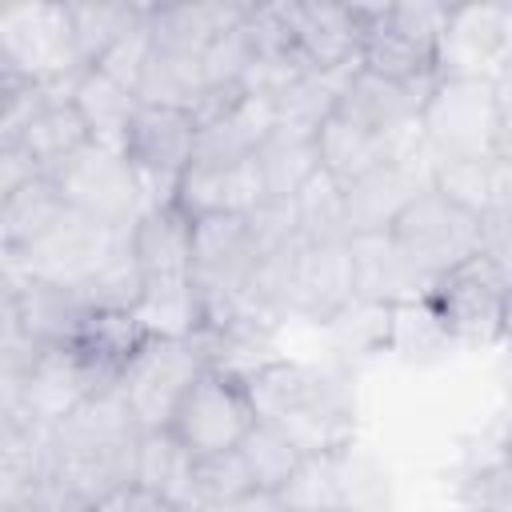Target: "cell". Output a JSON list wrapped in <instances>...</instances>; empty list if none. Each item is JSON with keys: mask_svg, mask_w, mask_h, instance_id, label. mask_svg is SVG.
I'll return each mask as SVG.
<instances>
[{"mask_svg": "<svg viewBox=\"0 0 512 512\" xmlns=\"http://www.w3.org/2000/svg\"><path fill=\"white\" fill-rule=\"evenodd\" d=\"M504 344L512 348V296H508V312H504Z\"/></svg>", "mask_w": 512, "mask_h": 512, "instance_id": "42", "label": "cell"}, {"mask_svg": "<svg viewBox=\"0 0 512 512\" xmlns=\"http://www.w3.org/2000/svg\"><path fill=\"white\" fill-rule=\"evenodd\" d=\"M268 200H296L300 188L320 172V156H316V132L304 128H284L276 124L272 136L260 144L256 152Z\"/></svg>", "mask_w": 512, "mask_h": 512, "instance_id": "25", "label": "cell"}, {"mask_svg": "<svg viewBox=\"0 0 512 512\" xmlns=\"http://www.w3.org/2000/svg\"><path fill=\"white\" fill-rule=\"evenodd\" d=\"M64 196L52 176H40L8 196H0V252H24L32 248L60 216H64Z\"/></svg>", "mask_w": 512, "mask_h": 512, "instance_id": "26", "label": "cell"}, {"mask_svg": "<svg viewBox=\"0 0 512 512\" xmlns=\"http://www.w3.org/2000/svg\"><path fill=\"white\" fill-rule=\"evenodd\" d=\"M252 4H236V0H184V4H152L148 12V28H152V44L168 48V52H188V56H204V48L232 32L236 24L248 20Z\"/></svg>", "mask_w": 512, "mask_h": 512, "instance_id": "20", "label": "cell"}, {"mask_svg": "<svg viewBox=\"0 0 512 512\" xmlns=\"http://www.w3.org/2000/svg\"><path fill=\"white\" fill-rule=\"evenodd\" d=\"M52 180L68 208H76L92 220H104L112 228H124V232H132L136 220L152 208L128 156L100 148V144L80 148Z\"/></svg>", "mask_w": 512, "mask_h": 512, "instance_id": "9", "label": "cell"}, {"mask_svg": "<svg viewBox=\"0 0 512 512\" xmlns=\"http://www.w3.org/2000/svg\"><path fill=\"white\" fill-rule=\"evenodd\" d=\"M508 296L512 280L488 256H472L432 284L428 308L452 344H500Z\"/></svg>", "mask_w": 512, "mask_h": 512, "instance_id": "7", "label": "cell"}, {"mask_svg": "<svg viewBox=\"0 0 512 512\" xmlns=\"http://www.w3.org/2000/svg\"><path fill=\"white\" fill-rule=\"evenodd\" d=\"M500 388H504V400H508V408H512V348H508V360H504V368H500Z\"/></svg>", "mask_w": 512, "mask_h": 512, "instance_id": "41", "label": "cell"}, {"mask_svg": "<svg viewBox=\"0 0 512 512\" xmlns=\"http://www.w3.org/2000/svg\"><path fill=\"white\" fill-rule=\"evenodd\" d=\"M128 164L136 168L148 204H172L184 172L196 160V120L184 108H140L128 144H124Z\"/></svg>", "mask_w": 512, "mask_h": 512, "instance_id": "12", "label": "cell"}, {"mask_svg": "<svg viewBox=\"0 0 512 512\" xmlns=\"http://www.w3.org/2000/svg\"><path fill=\"white\" fill-rule=\"evenodd\" d=\"M408 144V140H404ZM400 152L396 140L348 120L344 112H332L320 128H316V156H320V172H328L340 184H352L360 176H368L372 168H380L384 160H392Z\"/></svg>", "mask_w": 512, "mask_h": 512, "instance_id": "23", "label": "cell"}, {"mask_svg": "<svg viewBox=\"0 0 512 512\" xmlns=\"http://www.w3.org/2000/svg\"><path fill=\"white\" fill-rule=\"evenodd\" d=\"M492 92H496V108H500V132H512V64H504L492 76Z\"/></svg>", "mask_w": 512, "mask_h": 512, "instance_id": "39", "label": "cell"}, {"mask_svg": "<svg viewBox=\"0 0 512 512\" xmlns=\"http://www.w3.org/2000/svg\"><path fill=\"white\" fill-rule=\"evenodd\" d=\"M420 136L436 160L492 156L500 144V108L492 80L436 76L420 112Z\"/></svg>", "mask_w": 512, "mask_h": 512, "instance_id": "6", "label": "cell"}, {"mask_svg": "<svg viewBox=\"0 0 512 512\" xmlns=\"http://www.w3.org/2000/svg\"><path fill=\"white\" fill-rule=\"evenodd\" d=\"M148 8L152 4H132V0H80V4H68L76 48H80L84 64L96 68L128 32H136L148 20Z\"/></svg>", "mask_w": 512, "mask_h": 512, "instance_id": "29", "label": "cell"}, {"mask_svg": "<svg viewBox=\"0 0 512 512\" xmlns=\"http://www.w3.org/2000/svg\"><path fill=\"white\" fill-rule=\"evenodd\" d=\"M260 492L240 460L236 448L228 452H212V456H196V472H192V512H204V508H220V504H232V500H244Z\"/></svg>", "mask_w": 512, "mask_h": 512, "instance_id": "33", "label": "cell"}, {"mask_svg": "<svg viewBox=\"0 0 512 512\" xmlns=\"http://www.w3.org/2000/svg\"><path fill=\"white\" fill-rule=\"evenodd\" d=\"M72 104L88 128V140L112 152H124L128 132L140 116V96L132 88H124L120 80H112L100 68H84L80 80L72 84Z\"/></svg>", "mask_w": 512, "mask_h": 512, "instance_id": "22", "label": "cell"}, {"mask_svg": "<svg viewBox=\"0 0 512 512\" xmlns=\"http://www.w3.org/2000/svg\"><path fill=\"white\" fill-rule=\"evenodd\" d=\"M344 512H348V508H344Z\"/></svg>", "mask_w": 512, "mask_h": 512, "instance_id": "43", "label": "cell"}, {"mask_svg": "<svg viewBox=\"0 0 512 512\" xmlns=\"http://www.w3.org/2000/svg\"><path fill=\"white\" fill-rule=\"evenodd\" d=\"M140 296H144V272L132 260V248L80 288V300L88 304V312H136Z\"/></svg>", "mask_w": 512, "mask_h": 512, "instance_id": "34", "label": "cell"}, {"mask_svg": "<svg viewBox=\"0 0 512 512\" xmlns=\"http://www.w3.org/2000/svg\"><path fill=\"white\" fill-rule=\"evenodd\" d=\"M204 512H284L276 492H252L244 500H232V504H220V508H204Z\"/></svg>", "mask_w": 512, "mask_h": 512, "instance_id": "40", "label": "cell"}, {"mask_svg": "<svg viewBox=\"0 0 512 512\" xmlns=\"http://www.w3.org/2000/svg\"><path fill=\"white\" fill-rule=\"evenodd\" d=\"M480 224H484L480 256H488L512 280V212H488Z\"/></svg>", "mask_w": 512, "mask_h": 512, "instance_id": "37", "label": "cell"}, {"mask_svg": "<svg viewBox=\"0 0 512 512\" xmlns=\"http://www.w3.org/2000/svg\"><path fill=\"white\" fill-rule=\"evenodd\" d=\"M88 512H176V508L164 496H156L152 488H144L140 480H132V484L108 492L104 500H96Z\"/></svg>", "mask_w": 512, "mask_h": 512, "instance_id": "36", "label": "cell"}, {"mask_svg": "<svg viewBox=\"0 0 512 512\" xmlns=\"http://www.w3.org/2000/svg\"><path fill=\"white\" fill-rule=\"evenodd\" d=\"M436 176V152L416 132L392 160L372 168L368 176L344 184L348 204V236H380L392 232V224L404 216V208L432 188Z\"/></svg>", "mask_w": 512, "mask_h": 512, "instance_id": "11", "label": "cell"}, {"mask_svg": "<svg viewBox=\"0 0 512 512\" xmlns=\"http://www.w3.org/2000/svg\"><path fill=\"white\" fill-rule=\"evenodd\" d=\"M288 20H292V44L312 72L344 76V72L360 68L364 24H360L356 4L288 0Z\"/></svg>", "mask_w": 512, "mask_h": 512, "instance_id": "14", "label": "cell"}, {"mask_svg": "<svg viewBox=\"0 0 512 512\" xmlns=\"http://www.w3.org/2000/svg\"><path fill=\"white\" fill-rule=\"evenodd\" d=\"M236 452H240V460H244V468H248V476L260 492H280V484L304 460L300 444L292 436H284L276 424H264V420L252 424V432L240 440Z\"/></svg>", "mask_w": 512, "mask_h": 512, "instance_id": "30", "label": "cell"}, {"mask_svg": "<svg viewBox=\"0 0 512 512\" xmlns=\"http://www.w3.org/2000/svg\"><path fill=\"white\" fill-rule=\"evenodd\" d=\"M148 340L152 336L136 320V312H88L68 348L84 360V368L96 376L100 388H116L124 368Z\"/></svg>", "mask_w": 512, "mask_h": 512, "instance_id": "21", "label": "cell"}, {"mask_svg": "<svg viewBox=\"0 0 512 512\" xmlns=\"http://www.w3.org/2000/svg\"><path fill=\"white\" fill-rule=\"evenodd\" d=\"M132 260L144 284H188L192 280V220L176 204L148 208L128 232Z\"/></svg>", "mask_w": 512, "mask_h": 512, "instance_id": "19", "label": "cell"}, {"mask_svg": "<svg viewBox=\"0 0 512 512\" xmlns=\"http://www.w3.org/2000/svg\"><path fill=\"white\" fill-rule=\"evenodd\" d=\"M192 472H196V456L168 428L140 436L136 480L156 496H164L176 512H192Z\"/></svg>", "mask_w": 512, "mask_h": 512, "instance_id": "27", "label": "cell"}, {"mask_svg": "<svg viewBox=\"0 0 512 512\" xmlns=\"http://www.w3.org/2000/svg\"><path fill=\"white\" fill-rule=\"evenodd\" d=\"M12 144H24L28 156L40 164V172H44V176H56V172H60L80 148H88L92 140H88V128H84V120H80L72 96H56L52 104H44V108L36 112V120H32V124L20 132V140H12Z\"/></svg>", "mask_w": 512, "mask_h": 512, "instance_id": "28", "label": "cell"}, {"mask_svg": "<svg viewBox=\"0 0 512 512\" xmlns=\"http://www.w3.org/2000/svg\"><path fill=\"white\" fill-rule=\"evenodd\" d=\"M264 200H268V188H264L260 164L256 156H248L228 164L192 160L172 204L188 220H200V216H252Z\"/></svg>", "mask_w": 512, "mask_h": 512, "instance_id": "16", "label": "cell"}, {"mask_svg": "<svg viewBox=\"0 0 512 512\" xmlns=\"http://www.w3.org/2000/svg\"><path fill=\"white\" fill-rule=\"evenodd\" d=\"M204 368L208 356L200 348V336H152L124 368L116 392L124 396L140 432H160L172 424L180 400Z\"/></svg>", "mask_w": 512, "mask_h": 512, "instance_id": "5", "label": "cell"}, {"mask_svg": "<svg viewBox=\"0 0 512 512\" xmlns=\"http://www.w3.org/2000/svg\"><path fill=\"white\" fill-rule=\"evenodd\" d=\"M40 176H44V172H40V164L28 156L24 144H0V196L16 192V188H24V184H32V180H40Z\"/></svg>", "mask_w": 512, "mask_h": 512, "instance_id": "38", "label": "cell"}, {"mask_svg": "<svg viewBox=\"0 0 512 512\" xmlns=\"http://www.w3.org/2000/svg\"><path fill=\"white\" fill-rule=\"evenodd\" d=\"M124 252H128L124 228H112V224L92 220L76 208H64V216L32 248L0 252V284L44 280V284L80 292L88 280H96Z\"/></svg>", "mask_w": 512, "mask_h": 512, "instance_id": "2", "label": "cell"}, {"mask_svg": "<svg viewBox=\"0 0 512 512\" xmlns=\"http://www.w3.org/2000/svg\"><path fill=\"white\" fill-rule=\"evenodd\" d=\"M256 420L260 416H256L248 384L240 376L208 364L200 372V380L188 388V396L180 400L168 432L192 456H212V452L240 448V440L252 432Z\"/></svg>", "mask_w": 512, "mask_h": 512, "instance_id": "10", "label": "cell"}, {"mask_svg": "<svg viewBox=\"0 0 512 512\" xmlns=\"http://www.w3.org/2000/svg\"><path fill=\"white\" fill-rule=\"evenodd\" d=\"M432 188L452 204L476 212L480 220L496 208V172L492 156H464V160H436Z\"/></svg>", "mask_w": 512, "mask_h": 512, "instance_id": "32", "label": "cell"}, {"mask_svg": "<svg viewBox=\"0 0 512 512\" xmlns=\"http://www.w3.org/2000/svg\"><path fill=\"white\" fill-rule=\"evenodd\" d=\"M0 288H4V316L36 348L72 344L76 328L88 316V304L72 288H56L44 280H20V284H0Z\"/></svg>", "mask_w": 512, "mask_h": 512, "instance_id": "18", "label": "cell"}, {"mask_svg": "<svg viewBox=\"0 0 512 512\" xmlns=\"http://www.w3.org/2000/svg\"><path fill=\"white\" fill-rule=\"evenodd\" d=\"M508 64V4H456L436 48V76L492 80Z\"/></svg>", "mask_w": 512, "mask_h": 512, "instance_id": "13", "label": "cell"}, {"mask_svg": "<svg viewBox=\"0 0 512 512\" xmlns=\"http://www.w3.org/2000/svg\"><path fill=\"white\" fill-rule=\"evenodd\" d=\"M392 240L400 244V252L436 284L440 276H448L452 268L468 264L472 256H480L484 244V224L476 212L452 204L448 196H440L436 188H428L424 196H416L404 216L392 224Z\"/></svg>", "mask_w": 512, "mask_h": 512, "instance_id": "8", "label": "cell"}, {"mask_svg": "<svg viewBox=\"0 0 512 512\" xmlns=\"http://www.w3.org/2000/svg\"><path fill=\"white\" fill-rule=\"evenodd\" d=\"M428 88L432 84H408V80H392V76L356 68L340 88L336 112H344L348 120L404 144L420 132V112H424Z\"/></svg>", "mask_w": 512, "mask_h": 512, "instance_id": "15", "label": "cell"}, {"mask_svg": "<svg viewBox=\"0 0 512 512\" xmlns=\"http://www.w3.org/2000/svg\"><path fill=\"white\" fill-rule=\"evenodd\" d=\"M356 12L364 24L360 68L408 84L436 80V48L448 24V4H356Z\"/></svg>", "mask_w": 512, "mask_h": 512, "instance_id": "4", "label": "cell"}, {"mask_svg": "<svg viewBox=\"0 0 512 512\" xmlns=\"http://www.w3.org/2000/svg\"><path fill=\"white\" fill-rule=\"evenodd\" d=\"M152 12V8H148ZM152 28H148V20L136 28V32H128L96 68L100 72H108L112 80H120L124 88H132L136 92V84H140V76H144V68H148V60H152Z\"/></svg>", "mask_w": 512, "mask_h": 512, "instance_id": "35", "label": "cell"}, {"mask_svg": "<svg viewBox=\"0 0 512 512\" xmlns=\"http://www.w3.org/2000/svg\"><path fill=\"white\" fill-rule=\"evenodd\" d=\"M84 68L88 64L76 48L68 4L24 0V4L0 8V72L4 76L72 92Z\"/></svg>", "mask_w": 512, "mask_h": 512, "instance_id": "3", "label": "cell"}, {"mask_svg": "<svg viewBox=\"0 0 512 512\" xmlns=\"http://www.w3.org/2000/svg\"><path fill=\"white\" fill-rule=\"evenodd\" d=\"M284 512H344L348 508V468L344 448L304 452L296 472L276 492ZM352 512V508H348Z\"/></svg>", "mask_w": 512, "mask_h": 512, "instance_id": "24", "label": "cell"}, {"mask_svg": "<svg viewBox=\"0 0 512 512\" xmlns=\"http://www.w3.org/2000/svg\"><path fill=\"white\" fill-rule=\"evenodd\" d=\"M352 268H356V300L372 308H404L424 304L432 292V280L400 252L392 232L380 236H352Z\"/></svg>", "mask_w": 512, "mask_h": 512, "instance_id": "17", "label": "cell"}, {"mask_svg": "<svg viewBox=\"0 0 512 512\" xmlns=\"http://www.w3.org/2000/svg\"><path fill=\"white\" fill-rule=\"evenodd\" d=\"M244 384L252 392L256 416L292 436L300 452H332L352 444L356 408L348 388L332 372L296 360H272Z\"/></svg>", "mask_w": 512, "mask_h": 512, "instance_id": "1", "label": "cell"}, {"mask_svg": "<svg viewBox=\"0 0 512 512\" xmlns=\"http://www.w3.org/2000/svg\"><path fill=\"white\" fill-rule=\"evenodd\" d=\"M296 204V220H300V236L312 244H332V240H352L348 236V204H344V184L332 180L328 172H316Z\"/></svg>", "mask_w": 512, "mask_h": 512, "instance_id": "31", "label": "cell"}]
</instances>
